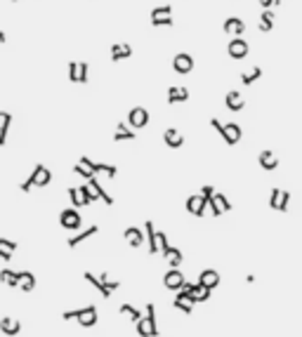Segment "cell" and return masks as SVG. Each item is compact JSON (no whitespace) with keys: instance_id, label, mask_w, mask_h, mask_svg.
<instances>
[{"instance_id":"cell-1","label":"cell","mask_w":302,"mask_h":337,"mask_svg":"<svg viewBox=\"0 0 302 337\" xmlns=\"http://www.w3.org/2000/svg\"><path fill=\"white\" fill-rule=\"evenodd\" d=\"M50 179H52V175H50V170L45 168V165H40V163H38L36 168H33V172H31V177L26 179V182H24V184H21V191H24V194H28V191H31V189H43V187H47V184H50Z\"/></svg>"},{"instance_id":"cell-2","label":"cell","mask_w":302,"mask_h":337,"mask_svg":"<svg viewBox=\"0 0 302 337\" xmlns=\"http://www.w3.org/2000/svg\"><path fill=\"white\" fill-rule=\"evenodd\" d=\"M210 125H213L215 130L220 132V137H222L224 142L229 144V146H234V144H239L241 142V125H236V123H227V125H222L217 118H210Z\"/></svg>"},{"instance_id":"cell-3","label":"cell","mask_w":302,"mask_h":337,"mask_svg":"<svg viewBox=\"0 0 302 337\" xmlns=\"http://www.w3.org/2000/svg\"><path fill=\"white\" fill-rule=\"evenodd\" d=\"M62 319H76L83 326V328H92L97 323V309L90 304V307H83V309H76V311H64Z\"/></svg>"},{"instance_id":"cell-4","label":"cell","mask_w":302,"mask_h":337,"mask_svg":"<svg viewBox=\"0 0 302 337\" xmlns=\"http://www.w3.org/2000/svg\"><path fill=\"white\" fill-rule=\"evenodd\" d=\"M128 125L133 127V130H142L149 125V111L144 107H133L128 111Z\"/></svg>"},{"instance_id":"cell-5","label":"cell","mask_w":302,"mask_h":337,"mask_svg":"<svg viewBox=\"0 0 302 337\" xmlns=\"http://www.w3.org/2000/svg\"><path fill=\"white\" fill-rule=\"evenodd\" d=\"M80 215L76 208H66V210H62L59 213V224H62L64 229H71V231H78L80 229Z\"/></svg>"},{"instance_id":"cell-6","label":"cell","mask_w":302,"mask_h":337,"mask_svg":"<svg viewBox=\"0 0 302 337\" xmlns=\"http://www.w3.org/2000/svg\"><path fill=\"white\" fill-rule=\"evenodd\" d=\"M184 283H187V278H184V274H182L179 269H170L168 274L163 276V285H165L168 290H175V293H179V290L184 288Z\"/></svg>"},{"instance_id":"cell-7","label":"cell","mask_w":302,"mask_h":337,"mask_svg":"<svg viewBox=\"0 0 302 337\" xmlns=\"http://www.w3.org/2000/svg\"><path fill=\"white\" fill-rule=\"evenodd\" d=\"M288 203H291V194L284 191V189H272V196H269V208L272 210H288Z\"/></svg>"},{"instance_id":"cell-8","label":"cell","mask_w":302,"mask_h":337,"mask_svg":"<svg viewBox=\"0 0 302 337\" xmlns=\"http://www.w3.org/2000/svg\"><path fill=\"white\" fill-rule=\"evenodd\" d=\"M248 43L243 40V38H231L229 40V45H227V52H229V57L231 59H246L248 57Z\"/></svg>"},{"instance_id":"cell-9","label":"cell","mask_w":302,"mask_h":337,"mask_svg":"<svg viewBox=\"0 0 302 337\" xmlns=\"http://www.w3.org/2000/svg\"><path fill=\"white\" fill-rule=\"evenodd\" d=\"M208 208H210V215H213V217H220V215L229 213L231 203L227 201V196H224V194H215L213 198L208 201Z\"/></svg>"},{"instance_id":"cell-10","label":"cell","mask_w":302,"mask_h":337,"mask_svg":"<svg viewBox=\"0 0 302 337\" xmlns=\"http://www.w3.org/2000/svg\"><path fill=\"white\" fill-rule=\"evenodd\" d=\"M205 208H208V198H203L201 194L189 196L187 198V213H191L194 217H203Z\"/></svg>"},{"instance_id":"cell-11","label":"cell","mask_w":302,"mask_h":337,"mask_svg":"<svg viewBox=\"0 0 302 337\" xmlns=\"http://www.w3.org/2000/svg\"><path fill=\"white\" fill-rule=\"evenodd\" d=\"M172 69H175V73H189L191 69H194V57L187 52H179L172 57Z\"/></svg>"},{"instance_id":"cell-12","label":"cell","mask_w":302,"mask_h":337,"mask_svg":"<svg viewBox=\"0 0 302 337\" xmlns=\"http://www.w3.org/2000/svg\"><path fill=\"white\" fill-rule=\"evenodd\" d=\"M69 201L73 203V208H85V205L92 203L83 187H71V189H69Z\"/></svg>"},{"instance_id":"cell-13","label":"cell","mask_w":302,"mask_h":337,"mask_svg":"<svg viewBox=\"0 0 302 337\" xmlns=\"http://www.w3.org/2000/svg\"><path fill=\"white\" fill-rule=\"evenodd\" d=\"M128 57H133V45L130 43H114L111 45V59L114 62H123Z\"/></svg>"},{"instance_id":"cell-14","label":"cell","mask_w":302,"mask_h":337,"mask_svg":"<svg viewBox=\"0 0 302 337\" xmlns=\"http://www.w3.org/2000/svg\"><path fill=\"white\" fill-rule=\"evenodd\" d=\"M224 33H229V36H234V38H239V36H243V31H246V24H243V19H239V17H229L227 21H224Z\"/></svg>"},{"instance_id":"cell-15","label":"cell","mask_w":302,"mask_h":337,"mask_svg":"<svg viewBox=\"0 0 302 337\" xmlns=\"http://www.w3.org/2000/svg\"><path fill=\"white\" fill-rule=\"evenodd\" d=\"M224 104H227V109H229V111H241V109L246 107V99H243V95H241V92L231 90V92H227V97H224Z\"/></svg>"},{"instance_id":"cell-16","label":"cell","mask_w":302,"mask_h":337,"mask_svg":"<svg viewBox=\"0 0 302 337\" xmlns=\"http://www.w3.org/2000/svg\"><path fill=\"white\" fill-rule=\"evenodd\" d=\"M163 142L168 144L170 149H179V146L184 144V137H182V132H179V130H175V127H168V130L163 132Z\"/></svg>"},{"instance_id":"cell-17","label":"cell","mask_w":302,"mask_h":337,"mask_svg":"<svg viewBox=\"0 0 302 337\" xmlns=\"http://www.w3.org/2000/svg\"><path fill=\"white\" fill-rule=\"evenodd\" d=\"M210 293H213V290H210V288H208V285H203V283H194L191 285V302H208L210 300Z\"/></svg>"},{"instance_id":"cell-18","label":"cell","mask_w":302,"mask_h":337,"mask_svg":"<svg viewBox=\"0 0 302 337\" xmlns=\"http://www.w3.org/2000/svg\"><path fill=\"white\" fill-rule=\"evenodd\" d=\"M198 283L208 285V288L213 290V288H217V285H220V274H217L215 269H203V271H201V276H198Z\"/></svg>"},{"instance_id":"cell-19","label":"cell","mask_w":302,"mask_h":337,"mask_svg":"<svg viewBox=\"0 0 302 337\" xmlns=\"http://www.w3.org/2000/svg\"><path fill=\"white\" fill-rule=\"evenodd\" d=\"M99 231V226H95V224H92V226H90V229H85V231H78V233H76V236H71V238L66 240V245H69V248H76V245H80V243H83V240H88L90 236H95V233H97Z\"/></svg>"},{"instance_id":"cell-20","label":"cell","mask_w":302,"mask_h":337,"mask_svg":"<svg viewBox=\"0 0 302 337\" xmlns=\"http://www.w3.org/2000/svg\"><path fill=\"white\" fill-rule=\"evenodd\" d=\"M0 333H5V335H9V337H14V335H19L21 333V323L19 321H14V319H0Z\"/></svg>"},{"instance_id":"cell-21","label":"cell","mask_w":302,"mask_h":337,"mask_svg":"<svg viewBox=\"0 0 302 337\" xmlns=\"http://www.w3.org/2000/svg\"><path fill=\"white\" fill-rule=\"evenodd\" d=\"M260 165H262V170H276L279 168V158L274 156V151H260Z\"/></svg>"},{"instance_id":"cell-22","label":"cell","mask_w":302,"mask_h":337,"mask_svg":"<svg viewBox=\"0 0 302 337\" xmlns=\"http://www.w3.org/2000/svg\"><path fill=\"white\" fill-rule=\"evenodd\" d=\"M135 137H137V132H133L125 123H118V127L114 132V142H133Z\"/></svg>"},{"instance_id":"cell-23","label":"cell","mask_w":302,"mask_h":337,"mask_svg":"<svg viewBox=\"0 0 302 337\" xmlns=\"http://www.w3.org/2000/svg\"><path fill=\"white\" fill-rule=\"evenodd\" d=\"M9 123H12V113H7V111H0V146H5V142H7Z\"/></svg>"},{"instance_id":"cell-24","label":"cell","mask_w":302,"mask_h":337,"mask_svg":"<svg viewBox=\"0 0 302 337\" xmlns=\"http://www.w3.org/2000/svg\"><path fill=\"white\" fill-rule=\"evenodd\" d=\"M187 99H189L187 88H168V104H179V102H187Z\"/></svg>"},{"instance_id":"cell-25","label":"cell","mask_w":302,"mask_h":337,"mask_svg":"<svg viewBox=\"0 0 302 337\" xmlns=\"http://www.w3.org/2000/svg\"><path fill=\"white\" fill-rule=\"evenodd\" d=\"M125 240H128L133 248H140V245L144 243V236L137 226H128V229H125Z\"/></svg>"},{"instance_id":"cell-26","label":"cell","mask_w":302,"mask_h":337,"mask_svg":"<svg viewBox=\"0 0 302 337\" xmlns=\"http://www.w3.org/2000/svg\"><path fill=\"white\" fill-rule=\"evenodd\" d=\"M274 19H276V14H274V9H262V14H260V31H272L274 28Z\"/></svg>"},{"instance_id":"cell-27","label":"cell","mask_w":302,"mask_h":337,"mask_svg":"<svg viewBox=\"0 0 302 337\" xmlns=\"http://www.w3.org/2000/svg\"><path fill=\"white\" fill-rule=\"evenodd\" d=\"M19 276H21V271L2 269V271H0V281H2L5 285H9V288H19Z\"/></svg>"},{"instance_id":"cell-28","label":"cell","mask_w":302,"mask_h":337,"mask_svg":"<svg viewBox=\"0 0 302 337\" xmlns=\"http://www.w3.org/2000/svg\"><path fill=\"white\" fill-rule=\"evenodd\" d=\"M19 288H21L24 293H31V290L36 288V276L31 274V271H21V276H19Z\"/></svg>"},{"instance_id":"cell-29","label":"cell","mask_w":302,"mask_h":337,"mask_svg":"<svg viewBox=\"0 0 302 337\" xmlns=\"http://www.w3.org/2000/svg\"><path fill=\"white\" fill-rule=\"evenodd\" d=\"M85 281H88L90 285H95V288H97L99 293H102V297H111V290H109L107 285L102 283V278H99V276H92V274L88 271V274H85Z\"/></svg>"},{"instance_id":"cell-30","label":"cell","mask_w":302,"mask_h":337,"mask_svg":"<svg viewBox=\"0 0 302 337\" xmlns=\"http://www.w3.org/2000/svg\"><path fill=\"white\" fill-rule=\"evenodd\" d=\"M88 184H90V187H92V189H95V191H97V194H99V198H102L104 203H107V205H114V198H111V196L107 194V189H102V184H99V182H97V177L88 179Z\"/></svg>"},{"instance_id":"cell-31","label":"cell","mask_w":302,"mask_h":337,"mask_svg":"<svg viewBox=\"0 0 302 337\" xmlns=\"http://www.w3.org/2000/svg\"><path fill=\"white\" fill-rule=\"evenodd\" d=\"M163 257L168 259V264H170V269H179V264H182V252H179L177 248H170Z\"/></svg>"},{"instance_id":"cell-32","label":"cell","mask_w":302,"mask_h":337,"mask_svg":"<svg viewBox=\"0 0 302 337\" xmlns=\"http://www.w3.org/2000/svg\"><path fill=\"white\" fill-rule=\"evenodd\" d=\"M260 76H262V69H260V66H253L248 73H243V76H241V83H243V85H253Z\"/></svg>"},{"instance_id":"cell-33","label":"cell","mask_w":302,"mask_h":337,"mask_svg":"<svg viewBox=\"0 0 302 337\" xmlns=\"http://www.w3.org/2000/svg\"><path fill=\"white\" fill-rule=\"evenodd\" d=\"M121 314H123V316H128L130 321H142L144 319L142 314L135 309V307H130V304H121Z\"/></svg>"},{"instance_id":"cell-34","label":"cell","mask_w":302,"mask_h":337,"mask_svg":"<svg viewBox=\"0 0 302 337\" xmlns=\"http://www.w3.org/2000/svg\"><path fill=\"white\" fill-rule=\"evenodd\" d=\"M156 245H158V252L160 255H165L172 245H168V236L163 233V231H156Z\"/></svg>"},{"instance_id":"cell-35","label":"cell","mask_w":302,"mask_h":337,"mask_svg":"<svg viewBox=\"0 0 302 337\" xmlns=\"http://www.w3.org/2000/svg\"><path fill=\"white\" fill-rule=\"evenodd\" d=\"M147 321L151 323V328H153V337H158V326H156V309H153V304L147 302Z\"/></svg>"},{"instance_id":"cell-36","label":"cell","mask_w":302,"mask_h":337,"mask_svg":"<svg viewBox=\"0 0 302 337\" xmlns=\"http://www.w3.org/2000/svg\"><path fill=\"white\" fill-rule=\"evenodd\" d=\"M95 172H104L109 179H114L116 175H118V168H116V165H109V163H97Z\"/></svg>"},{"instance_id":"cell-37","label":"cell","mask_w":302,"mask_h":337,"mask_svg":"<svg viewBox=\"0 0 302 337\" xmlns=\"http://www.w3.org/2000/svg\"><path fill=\"white\" fill-rule=\"evenodd\" d=\"M137 333L142 337H153V328H151V323L147 321V316L142 321H137Z\"/></svg>"},{"instance_id":"cell-38","label":"cell","mask_w":302,"mask_h":337,"mask_svg":"<svg viewBox=\"0 0 302 337\" xmlns=\"http://www.w3.org/2000/svg\"><path fill=\"white\" fill-rule=\"evenodd\" d=\"M163 17H172V7L170 5H160V7L151 9V19H163Z\"/></svg>"},{"instance_id":"cell-39","label":"cell","mask_w":302,"mask_h":337,"mask_svg":"<svg viewBox=\"0 0 302 337\" xmlns=\"http://www.w3.org/2000/svg\"><path fill=\"white\" fill-rule=\"evenodd\" d=\"M73 172H76V175H80V177H85V179L97 177V175H95V172H92V170H90V168H85L83 163H78V165H73Z\"/></svg>"},{"instance_id":"cell-40","label":"cell","mask_w":302,"mask_h":337,"mask_svg":"<svg viewBox=\"0 0 302 337\" xmlns=\"http://www.w3.org/2000/svg\"><path fill=\"white\" fill-rule=\"evenodd\" d=\"M175 309H179L182 314H191L194 304H191L189 300H179V297H175Z\"/></svg>"},{"instance_id":"cell-41","label":"cell","mask_w":302,"mask_h":337,"mask_svg":"<svg viewBox=\"0 0 302 337\" xmlns=\"http://www.w3.org/2000/svg\"><path fill=\"white\" fill-rule=\"evenodd\" d=\"M78 78H80V62H71L69 64V80L78 83Z\"/></svg>"},{"instance_id":"cell-42","label":"cell","mask_w":302,"mask_h":337,"mask_svg":"<svg viewBox=\"0 0 302 337\" xmlns=\"http://www.w3.org/2000/svg\"><path fill=\"white\" fill-rule=\"evenodd\" d=\"M99 278H102V283L107 285L109 290H111V293H114V290H118V288H121V283H118V281H111V278H109V274L107 271H104V274H99Z\"/></svg>"},{"instance_id":"cell-43","label":"cell","mask_w":302,"mask_h":337,"mask_svg":"<svg viewBox=\"0 0 302 337\" xmlns=\"http://www.w3.org/2000/svg\"><path fill=\"white\" fill-rule=\"evenodd\" d=\"M151 26H172V17H163V19H151Z\"/></svg>"},{"instance_id":"cell-44","label":"cell","mask_w":302,"mask_h":337,"mask_svg":"<svg viewBox=\"0 0 302 337\" xmlns=\"http://www.w3.org/2000/svg\"><path fill=\"white\" fill-rule=\"evenodd\" d=\"M0 248H5V250H9V252H14V250L19 248L14 240H9V238H0Z\"/></svg>"},{"instance_id":"cell-45","label":"cell","mask_w":302,"mask_h":337,"mask_svg":"<svg viewBox=\"0 0 302 337\" xmlns=\"http://www.w3.org/2000/svg\"><path fill=\"white\" fill-rule=\"evenodd\" d=\"M260 5H262V9H274L281 5V0H258Z\"/></svg>"},{"instance_id":"cell-46","label":"cell","mask_w":302,"mask_h":337,"mask_svg":"<svg viewBox=\"0 0 302 337\" xmlns=\"http://www.w3.org/2000/svg\"><path fill=\"white\" fill-rule=\"evenodd\" d=\"M215 194H217V191H215V187H210V184H205V187L201 189V196H203V198H208V201H210Z\"/></svg>"},{"instance_id":"cell-47","label":"cell","mask_w":302,"mask_h":337,"mask_svg":"<svg viewBox=\"0 0 302 337\" xmlns=\"http://www.w3.org/2000/svg\"><path fill=\"white\" fill-rule=\"evenodd\" d=\"M12 255H14V252H9V250H5V248H0V259L9 262V259H12Z\"/></svg>"},{"instance_id":"cell-48","label":"cell","mask_w":302,"mask_h":337,"mask_svg":"<svg viewBox=\"0 0 302 337\" xmlns=\"http://www.w3.org/2000/svg\"><path fill=\"white\" fill-rule=\"evenodd\" d=\"M5 40H7V36H5V31H0V45L5 43Z\"/></svg>"},{"instance_id":"cell-49","label":"cell","mask_w":302,"mask_h":337,"mask_svg":"<svg viewBox=\"0 0 302 337\" xmlns=\"http://www.w3.org/2000/svg\"><path fill=\"white\" fill-rule=\"evenodd\" d=\"M12 2H19V0H12Z\"/></svg>"}]
</instances>
